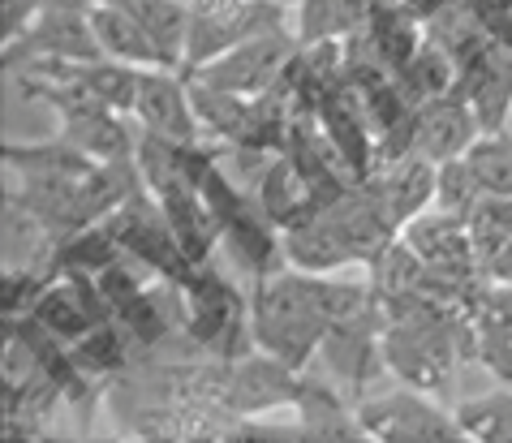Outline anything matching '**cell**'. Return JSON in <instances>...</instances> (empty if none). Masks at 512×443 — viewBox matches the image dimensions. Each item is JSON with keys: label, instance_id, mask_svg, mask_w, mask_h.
Listing matches in <instances>:
<instances>
[{"label": "cell", "instance_id": "obj_25", "mask_svg": "<svg viewBox=\"0 0 512 443\" xmlns=\"http://www.w3.org/2000/svg\"><path fill=\"white\" fill-rule=\"evenodd\" d=\"M478 198H482V185H478V177H474V168H469L465 155L439 164V177H435V207L457 211V216H469V207H474Z\"/></svg>", "mask_w": 512, "mask_h": 443}, {"label": "cell", "instance_id": "obj_23", "mask_svg": "<svg viewBox=\"0 0 512 443\" xmlns=\"http://www.w3.org/2000/svg\"><path fill=\"white\" fill-rule=\"evenodd\" d=\"M469 233H474L478 259L487 267V259L512 237V198L508 194H482L474 207H469Z\"/></svg>", "mask_w": 512, "mask_h": 443}, {"label": "cell", "instance_id": "obj_20", "mask_svg": "<svg viewBox=\"0 0 512 443\" xmlns=\"http://www.w3.org/2000/svg\"><path fill=\"white\" fill-rule=\"evenodd\" d=\"M461 439L474 443H512V388H495L487 396H469L452 409Z\"/></svg>", "mask_w": 512, "mask_h": 443}, {"label": "cell", "instance_id": "obj_15", "mask_svg": "<svg viewBox=\"0 0 512 443\" xmlns=\"http://www.w3.org/2000/svg\"><path fill=\"white\" fill-rule=\"evenodd\" d=\"M61 138L74 142L82 155H91L95 164H117L134 160L138 151V121L130 112L117 108H82L61 117Z\"/></svg>", "mask_w": 512, "mask_h": 443}, {"label": "cell", "instance_id": "obj_11", "mask_svg": "<svg viewBox=\"0 0 512 443\" xmlns=\"http://www.w3.org/2000/svg\"><path fill=\"white\" fill-rule=\"evenodd\" d=\"M31 319H39L52 336H61L65 345H74L91 327L108 323L112 310L104 302V293H99L95 276H52L44 297H39L31 310Z\"/></svg>", "mask_w": 512, "mask_h": 443}, {"label": "cell", "instance_id": "obj_9", "mask_svg": "<svg viewBox=\"0 0 512 443\" xmlns=\"http://www.w3.org/2000/svg\"><path fill=\"white\" fill-rule=\"evenodd\" d=\"M138 130L177 138V142H198L203 138V121L194 108V87L186 69H138V91H134V112Z\"/></svg>", "mask_w": 512, "mask_h": 443}, {"label": "cell", "instance_id": "obj_8", "mask_svg": "<svg viewBox=\"0 0 512 443\" xmlns=\"http://www.w3.org/2000/svg\"><path fill=\"white\" fill-rule=\"evenodd\" d=\"M99 56H104V48L95 39L91 13L44 9L18 39L5 44L0 65H5V74H18L22 65H39V61H99Z\"/></svg>", "mask_w": 512, "mask_h": 443}, {"label": "cell", "instance_id": "obj_14", "mask_svg": "<svg viewBox=\"0 0 512 443\" xmlns=\"http://www.w3.org/2000/svg\"><path fill=\"white\" fill-rule=\"evenodd\" d=\"M435 177H439L435 160H426L418 151H405L371 177V190L379 194L383 211L405 228L414 216H422L426 207H435Z\"/></svg>", "mask_w": 512, "mask_h": 443}, {"label": "cell", "instance_id": "obj_5", "mask_svg": "<svg viewBox=\"0 0 512 443\" xmlns=\"http://www.w3.org/2000/svg\"><path fill=\"white\" fill-rule=\"evenodd\" d=\"M289 26L284 0H194L190 5V35H186V65L198 69L216 61L220 52L237 48L241 39Z\"/></svg>", "mask_w": 512, "mask_h": 443}, {"label": "cell", "instance_id": "obj_22", "mask_svg": "<svg viewBox=\"0 0 512 443\" xmlns=\"http://www.w3.org/2000/svg\"><path fill=\"white\" fill-rule=\"evenodd\" d=\"M108 5H121L125 13H134V18L147 26V31L168 44L181 65H186V35H190V5H181V0H108Z\"/></svg>", "mask_w": 512, "mask_h": 443}, {"label": "cell", "instance_id": "obj_6", "mask_svg": "<svg viewBox=\"0 0 512 443\" xmlns=\"http://www.w3.org/2000/svg\"><path fill=\"white\" fill-rule=\"evenodd\" d=\"M297 52H302V39L289 26H276V31L241 39L237 48L220 52L216 61H207L198 69H186V74L194 82H207V87H220L233 95H267L280 87V78L289 74Z\"/></svg>", "mask_w": 512, "mask_h": 443}, {"label": "cell", "instance_id": "obj_16", "mask_svg": "<svg viewBox=\"0 0 512 443\" xmlns=\"http://www.w3.org/2000/svg\"><path fill=\"white\" fill-rule=\"evenodd\" d=\"M284 263L293 271H306V276H336V271H345V267H358L349 241L340 237V228L327 220L323 211L306 216L293 228H284Z\"/></svg>", "mask_w": 512, "mask_h": 443}, {"label": "cell", "instance_id": "obj_7", "mask_svg": "<svg viewBox=\"0 0 512 443\" xmlns=\"http://www.w3.org/2000/svg\"><path fill=\"white\" fill-rule=\"evenodd\" d=\"M310 375L306 370H293L289 362L250 349L246 357H233L229 362V392H224V405L237 418H263V413L289 409L297 413V405L306 400Z\"/></svg>", "mask_w": 512, "mask_h": 443}, {"label": "cell", "instance_id": "obj_12", "mask_svg": "<svg viewBox=\"0 0 512 443\" xmlns=\"http://www.w3.org/2000/svg\"><path fill=\"white\" fill-rule=\"evenodd\" d=\"M482 134L478 125V112L474 104L457 91L439 95V99H426L418 104V117H414V151L426 155V160L444 164V160H457V155L469 151V142Z\"/></svg>", "mask_w": 512, "mask_h": 443}, {"label": "cell", "instance_id": "obj_10", "mask_svg": "<svg viewBox=\"0 0 512 443\" xmlns=\"http://www.w3.org/2000/svg\"><path fill=\"white\" fill-rule=\"evenodd\" d=\"M401 237L418 250V259L426 267L439 271V276H452V280H478L482 276L474 233H469V220L457 216V211L426 207L422 216H414L401 228Z\"/></svg>", "mask_w": 512, "mask_h": 443}, {"label": "cell", "instance_id": "obj_21", "mask_svg": "<svg viewBox=\"0 0 512 443\" xmlns=\"http://www.w3.org/2000/svg\"><path fill=\"white\" fill-rule=\"evenodd\" d=\"M469 168L482 185V194L512 198V130H482L465 151Z\"/></svg>", "mask_w": 512, "mask_h": 443}, {"label": "cell", "instance_id": "obj_29", "mask_svg": "<svg viewBox=\"0 0 512 443\" xmlns=\"http://www.w3.org/2000/svg\"><path fill=\"white\" fill-rule=\"evenodd\" d=\"M284 5H289V9H297V5H302V0H284Z\"/></svg>", "mask_w": 512, "mask_h": 443}, {"label": "cell", "instance_id": "obj_17", "mask_svg": "<svg viewBox=\"0 0 512 443\" xmlns=\"http://www.w3.org/2000/svg\"><path fill=\"white\" fill-rule=\"evenodd\" d=\"M121 259H125V250L104 220V224L74 228L69 237L56 241V250L48 259V276H104V271L117 267Z\"/></svg>", "mask_w": 512, "mask_h": 443}, {"label": "cell", "instance_id": "obj_28", "mask_svg": "<svg viewBox=\"0 0 512 443\" xmlns=\"http://www.w3.org/2000/svg\"><path fill=\"white\" fill-rule=\"evenodd\" d=\"M482 276H487L491 284H512V237H508L504 246L487 259V267H482Z\"/></svg>", "mask_w": 512, "mask_h": 443}, {"label": "cell", "instance_id": "obj_26", "mask_svg": "<svg viewBox=\"0 0 512 443\" xmlns=\"http://www.w3.org/2000/svg\"><path fill=\"white\" fill-rule=\"evenodd\" d=\"M474 362L487 370L495 383L512 388V336H504V332H474Z\"/></svg>", "mask_w": 512, "mask_h": 443}, {"label": "cell", "instance_id": "obj_1", "mask_svg": "<svg viewBox=\"0 0 512 443\" xmlns=\"http://www.w3.org/2000/svg\"><path fill=\"white\" fill-rule=\"evenodd\" d=\"M250 323L254 345L263 353L306 370L310 357L323 353V340L332 332V310H327V276L280 267L272 276L250 284Z\"/></svg>", "mask_w": 512, "mask_h": 443}, {"label": "cell", "instance_id": "obj_19", "mask_svg": "<svg viewBox=\"0 0 512 443\" xmlns=\"http://www.w3.org/2000/svg\"><path fill=\"white\" fill-rule=\"evenodd\" d=\"M0 160H5V168H9V173H18V177L87 173V168H95L91 155H82L74 142H65L61 134H56V138H35V142L5 138V147H0Z\"/></svg>", "mask_w": 512, "mask_h": 443}, {"label": "cell", "instance_id": "obj_3", "mask_svg": "<svg viewBox=\"0 0 512 443\" xmlns=\"http://www.w3.org/2000/svg\"><path fill=\"white\" fill-rule=\"evenodd\" d=\"M108 228L117 233L125 259H134L138 267H147L151 276L177 284V289L198 271L190 263V254L181 250V241H177L173 224H168V216H164L160 198H155L147 185H138V190L112 211Z\"/></svg>", "mask_w": 512, "mask_h": 443}, {"label": "cell", "instance_id": "obj_27", "mask_svg": "<svg viewBox=\"0 0 512 443\" xmlns=\"http://www.w3.org/2000/svg\"><path fill=\"white\" fill-rule=\"evenodd\" d=\"M39 13H44V0H5V44L18 39Z\"/></svg>", "mask_w": 512, "mask_h": 443}, {"label": "cell", "instance_id": "obj_13", "mask_svg": "<svg viewBox=\"0 0 512 443\" xmlns=\"http://www.w3.org/2000/svg\"><path fill=\"white\" fill-rule=\"evenodd\" d=\"M91 26H95L99 48H104V56H112V61L134 65V69H181V56L168 44H160V39L121 5L99 0L91 9Z\"/></svg>", "mask_w": 512, "mask_h": 443}, {"label": "cell", "instance_id": "obj_18", "mask_svg": "<svg viewBox=\"0 0 512 443\" xmlns=\"http://www.w3.org/2000/svg\"><path fill=\"white\" fill-rule=\"evenodd\" d=\"M379 5L375 0H302L297 5V26L293 35L302 39V48L310 44H345L371 22V13Z\"/></svg>", "mask_w": 512, "mask_h": 443}, {"label": "cell", "instance_id": "obj_4", "mask_svg": "<svg viewBox=\"0 0 512 443\" xmlns=\"http://www.w3.org/2000/svg\"><path fill=\"white\" fill-rule=\"evenodd\" d=\"M353 418L362 426V439L379 443H457V418L444 409L431 392L418 388H392L375 396H358Z\"/></svg>", "mask_w": 512, "mask_h": 443}, {"label": "cell", "instance_id": "obj_2", "mask_svg": "<svg viewBox=\"0 0 512 443\" xmlns=\"http://www.w3.org/2000/svg\"><path fill=\"white\" fill-rule=\"evenodd\" d=\"M186 345H194L203 357H246L254 345V323H250V293L224 271L203 263L194 276L181 284V332Z\"/></svg>", "mask_w": 512, "mask_h": 443}, {"label": "cell", "instance_id": "obj_24", "mask_svg": "<svg viewBox=\"0 0 512 443\" xmlns=\"http://www.w3.org/2000/svg\"><path fill=\"white\" fill-rule=\"evenodd\" d=\"M48 280L52 276H48L44 267L5 263V276H0V319H22V314H31L35 302L44 297Z\"/></svg>", "mask_w": 512, "mask_h": 443}]
</instances>
